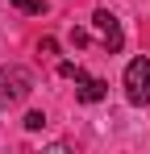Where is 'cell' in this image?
Masks as SVG:
<instances>
[{"instance_id":"2","label":"cell","mask_w":150,"mask_h":154,"mask_svg":"<svg viewBox=\"0 0 150 154\" xmlns=\"http://www.w3.org/2000/svg\"><path fill=\"white\" fill-rule=\"evenodd\" d=\"M125 100L129 104H146L150 100V58L146 54H138L125 67Z\"/></svg>"},{"instance_id":"8","label":"cell","mask_w":150,"mask_h":154,"mask_svg":"<svg viewBox=\"0 0 150 154\" xmlns=\"http://www.w3.org/2000/svg\"><path fill=\"white\" fill-rule=\"evenodd\" d=\"M38 50H42V54H54V50H58V42H54V38H42V46H38Z\"/></svg>"},{"instance_id":"4","label":"cell","mask_w":150,"mask_h":154,"mask_svg":"<svg viewBox=\"0 0 150 154\" xmlns=\"http://www.w3.org/2000/svg\"><path fill=\"white\" fill-rule=\"evenodd\" d=\"M75 96H79V104H100L104 96H108V83L96 75H83V71H75Z\"/></svg>"},{"instance_id":"6","label":"cell","mask_w":150,"mask_h":154,"mask_svg":"<svg viewBox=\"0 0 150 154\" xmlns=\"http://www.w3.org/2000/svg\"><path fill=\"white\" fill-rule=\"evenodd\" d=\"M42 125H46V112H25V129L29 133H38Z\"/></svg>"},{"instance_id":"7","label":"cell","mask_w":150,"mask_h":154,"mask_svg":"<svg viewBox=\"0 0 150 154\" xmlns=\"http://www.w3.org/2000/svg\"><path fill=\"white\" fill-rule=\"evenodd\" d=\"M75 71H79L75 63H58V75H67V79H75Z\"/></svg>"},{"instance_id":"3","label":"cell","mask_w":150,"mask_h":154,"mask_svg":"<svg viewBox=\"0 0 150 154\" xmlns=\"http://www.w3.org/2000/svg\"><path fill=\"white\" fill-rule=\"evenodd\" d=\"M92 25H96V33H100V42H104V50L108 54H117L125 46V33H121V21L108 13V8H96V17H92Z\"/></svg>"},{"instance_id":"1","label":"cell","mask_w":150,"mask_h":154,"mask_svg":"<svg viewBox=\"0 0 150 154\" xmlns=\"http://www.w3.org/2000/svg\"><path fill=\"white\" fill-rule=\"evenodd\" d=\"M29 92H33V75H29L25 67H17V63L0 67V112L13 108V104H21Z\"/></svg>"},{"instance_id":"5","label":"cell","mask_w":150,"mask_h":154,"mask_svg":"<svg viewBox=\"0 0 150 154\" xmlns=\"http://www.w3.org/2000/svg\"><path fill=\"white\" fill-rule=\"evenodd\" d=\"M13 8H17V13H46L50 0H13Z\"/></svg>"}]
</instances>
